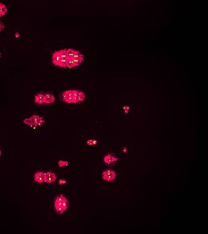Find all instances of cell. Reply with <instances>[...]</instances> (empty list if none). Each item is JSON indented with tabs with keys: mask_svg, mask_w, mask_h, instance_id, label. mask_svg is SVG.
<instances>
[{
	"mask_svg": "<svg viewBox=\"0 0 208 234\" xmlns=\"http://www.w3.org/2000/svg\"><path fill=\"white\" fill-rule=\"evenodd\" d=\"M69 208V201L64 196L59 195L56 197L55 201V208L58 213L65 212Z\"/></svg>",
	"mask_w": 208,
	"mask_h": 234,
	"instance_id": "7a4b0ae2",
	"label": "cell"
},
{
	"mask_svg": "<svg viewBox=\"0 0 208 234\" xmlns=\"http://www.w3.org/2000/svg\"><path fill=\"white\" fill-rule=\"evenodd\" d=\"M23 123L27 125H28L30 127H36L38 126H42L45 123V120L42 117L39 116V115H34L30 118H27L23 120Z\"/></svg>",
	"mask_w": 208,
	"mask_h": 234,
	"instance_id": "3957f363",
	"label": "cell"
},
{
	"mask_svg": "<svg viewBox=\"0 0 208 234\" xmlns=\"http://www.w3.org/2000/svg\"><path fill=\"white\" fill-rule=\"evenodd\" d=\"M52 60L54 65L57 66V67H62V68L67 67L68 56H67L66 49H62V50L54 52L52 57Z\"/></svg>",
	"mask_w": 208,
	"mask_h": 234,
	"instance_id": "6da1fadb",
	"label": "cell"
},
{
	"mask_svg": "<svg viewBox=\"0 0 208 234\" xmlns=\"http://www.w3.org/2000/svg\"><path fill=\"white\" fill-rule=\"evenodd\" d=\"M58 166H59L60 167L68 166V162H66V161H59V162H58Z\"/></svg>",
	"mask_w": 208,
	"mask_h": 234,
	"instance_id": "4fadbf2b",
	"label": "cell"
},
{
	"mask_svg": "<svg viewBox=\"0 0 208 234\" xmlns=\"http://www.w3.org/2000/svg\"><path fill=\"white\" fill-rule=\"evenodd\" d=\"M0 56H1V55H0Z\"/></svg>",
	"mask_w": 208,
	"mask_h": 234,
	"instance_id": "e0dca14e",
	"label": "cell"
},
{
	"mask_svg": "<svg viewBox=\"0 0 208 234\" xmlns=\"http://www.w3.org/2000/svg\"><path fill=\"white\" fill-rule=\"evenodd\" d=\"M44 100L45 104H52L55 102V99L52 94L46 93L44 95Z\"/></svg>",
	"mask_w": 208,
	"mask_h": 234,
	"instance_id": "30bf717a",
	"label": "cell"
},
{
	"mask_svg": "<svg viewBox=\"0 0 208 234\" xmlns=\"http://www.w3.org/2000/svg\"><path fill=\"white\" fill-rule=\"evenodd\" d=\"M85 100V94L81 91L73 90V103H80Z\"/></svg>",
	"mask_w": 208,
	"mask_h": 234,
	"instance_id": "277c9868",
	"label": "cell"
},
{
	"mask_svg": "<svg viewBox=\"0 0 208 234\" xmlns=\"http://www.w3.org/2000/svg\"><path fill=\"white\" fill-rule=\"evenodd\" d=\"M66 180H61L59 181V184H66Z\"/></svg>",
	"mask_w": 208,
	"mask_h": 234,
	"instance_id": "9a60e30c",
	"label": "cell"
},
{
	"mask_svg": "<svg viewBox=\"0 0 208 234\" xmlns=\"http://www.w3.org/2000/svg\"><path fill=\"white\" fill-rule=\"evenodd\" d=\"M34 181L37 184H42L45 182V176H44V172H38L35 173L34 175Z\"/></svg>",
	"mask_w": 208,
	"mask_h": 234,
	"instance_id": "9c48e42d",
	"label": "cell"
},
{
	"mask_svg": "<svg viewBox=\"0 0 208 234\" xmlns=\"http://www.w3.org/2000/svg\"><path fill=\"white\" fill-rule=\"evenodd\" d=\"M4 27H5V26H4V24L2 23V22L0 21V32L2 31V30H3Z\"/></svg>",
	"mask_w": 208,
	"mask_h": 234,
	"instance_id": "5bb4252c",
	"label": "cell"
},
{
	"mask_svg": "<svg viewBox=\"0 0 208 234\" xmlns=\"http://www.w3.org/2000/svg\"><path fill=\"white\" fill-rule=\"evenodd\" d=\"M34 101L38 105H42L45 103V100H44V95L43 94H38L34 98Z\"/></svg>",
	"mask_w": 208,
	"mask_h": 234,
	"instance_id": "8fae6325",
	"label": "cell"
},
{
	"mask_svg": "<svg viewBox=\"0 0 208 234\" xmlns=\"http://www.w3.org/2000/svg\"><path fill=\"white\" fill-rule=\"evenodd\" d=\"M73 90L66 91L62 95V100L67 103H73Z\"/></svg>",
	"mask_w": 208,
	"mask_h": 234,
	"instance_id": "8992f818",
	"label": "cell"
},
{
	"mask_svg": "<svg viewBox=\"0 0 208 234\" xmlns=\"http://www.w3.org/2000/svg\"><path fill=\"white\" fill-rule=\"evenodd\" d=\"M118 160V158L115 157V155L112 154H108L105 156L104 158V162L106 165H108V166H111V165H113L115 164L117 161Z\"/></svg>",
	"mask_w": 208,
	"mask_h": 234,
	"instance_id": "ba28073f",
	"label": "cell"
},
{
	"mask_svg": "<svg viewBox=\"0 0 208 234\" xmlns=\"http://www.w3.org/2000/svg\"><path fill=\"white\" fill-rule=\"evenodd\" d=\"M1 155H2V152H1V150H0V156H1Z\"/></svg>",
	"mask_w": 208,
	"mask_h": 234,
	"instance_id": "2e32d148",
	"label": "cell"
},
{
	"mask_svg": "<svg viewBox=\"0 0 208 234\" xmlns=\"http://www.w3.org/2000/svg\"><path fill=\"white\" fill-rule=\"evenodd\" d=\"M102 177H103L104 180L107 181V182H112V181L115 180V178H116V173L113 170L108 169V170H105L103 172Z\"/></svg>",
	"mask_w": 208,
	"mask_h": 234,
	"instance_id": "5b68a950",
	"label": "cell"
},
{
	"mask_svg": "<svg viewBox=\"0 0 208 234\" xmlns=\"http://www.w3.org/2000/svg\"><path fill=\"white\" fill-rule=\"evenodd\" d=\"M44 176H45V182L46 184H52L56 180V175L54 172H45V173H44Z\"/></svg>",
	"mask_w": 208,
	"mask_h": 234,
	"instance_id": "52a82bcc",
	"label": "cell"
},
{
	"mask_svg": "<svg viewBox=\"0 0 208 234\" xmlns=\"http://www.w3.org/2000/svg\"><path fill=\"white\" fill-rule=\"evenodd\" d=\"M7 13V8L6 5L2 3H0V17H3Z\"/></svg>",
	"mask_w": 208,
	"mask_h": 234,
	"instance_id": "7c38bea8",
	"label": "cell"
}]
</instances>
